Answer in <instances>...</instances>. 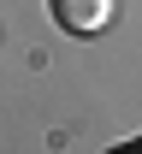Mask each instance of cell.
Masks as SVG:
<instances>
[{
  "mask_svg": "<svg viewBox=\"0 0 142 154\" xmlns=\"http://www.w3.org/2000/svg\"><path fill=\"white\" fill-rule=\"evenodd\" d=\"M47 18L65 36H101L113 18V0H47Z\"/></svg>",
  "mask_w": 142,
  "mask_h": 154,
  "instance_id": "cell-1",
  "label": "cell"
}]
</instances>
